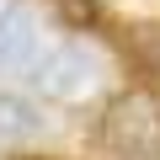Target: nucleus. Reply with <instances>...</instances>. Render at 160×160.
I'll return each instance as SVG.
<instances>
[{
    "label": "nucleus",
    "mask_w": 160,
    "mask_h": 160,
    "mask_svg": "<svg viewBox=\"0 0 160 160\" xmlns=\"http://www.w3.org/2000/svg\"><path fill=\"white\" fill-rule=\"evenodd\" d=\"M102 144L112 160H160V96L133 86L102 118Z\"/></svg>",
    "instance_id": "nucleus-1"
},
{
    "label": "nucleus",
    "mask_w": 160,
    "mask_h": 160,
    "mask_svg": "<svg viewBox=\"0 0 160 160\" xmlns=\"http://www.w3.org/2000/svg\"><path fill=\"white\" fill-rule=\"evenodd\" d=\"M96 75H102V64H96V53H91L86 43H64V48H53V53L32 69V86H38V96H48V102H80V96H91Z\"/></svg>",
    "instance_id": "nucleus-2"
},
{
    "label": "nucleus",
    "mask_w": 160,
    "mask_h": 160,
    "mask_svg": "<svg viewBox=\"0 0 160 160\" xmlns=\"http://www.w3.org/2000/svg\"><path fill=\"white\" fill-rule=\"evenodd\" d=\"M38 133V112L22 96H0V144H22Z\"/></svg>",
    "instance_id": "nucleus-4"
},
{
    "label": "nucleus",
    "mask_w": 160,
    "mask_h": 160,
    "mask_svg": "<svg viewBox=\"0 0 160 160\" xmlns=\"http://www.w3.org/2000/svg\"><path fill=\"white\" fill-rule=\"evenodd\" d=\"M53 6H59V16L69 27H91L96 22V0H53Z\"/></svg>",
    "instance_id": "nucleus-5"
},
{
    "label": "nucleus",
    "mask_w": 160,
    "mask_h": 160,
    "mask_svg": "<svg viewBox=\"0 0 160 160\" xmlns=\"http://www.w3.org/2000/svg\"><path fill=\"white\" fill-rule=\"evenodd\" d=\"M32 48H38V11L32 6H6L0 11V75L32 64Z\"/></svg>",
    "instance_id": "nucleus-3"
}]
</instances>
